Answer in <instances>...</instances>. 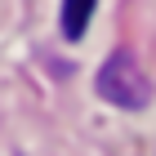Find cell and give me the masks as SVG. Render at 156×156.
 <instances>
[{
    "instance_id": "obj_1",
    "label": "cell",
    "mask_w": 156,
    "mask_h": 156,
    "mask_svg": "<svg viewBox=\"0 0 156 156\" xmlns=\"http://www.w3.org/2000/svg\"><path fill=\"white\" fill-rule=\"evenodd\" d=\"M98 94L107 98V103H116V107L125 112H138L152 98V85H147L143 67H138V58H134L129 49H116L107 62H103V72H98Z\"/></svg>"
},
{
    "instance_id": "obj_2",
    "label": "cell",
    "mask_w": 156,
    "mask_h": 156,
    "mask_svg": "<svg viewBox=\"0 0 156 156\" xmlns=\"http://www.w3.org/2000/svg\"><path fill=\"white\" fill-rule=\"evenodd\" d=\"M94 5L98 0H62V36L67 40H80L89 18H94Z\"/></svg>"
}]
</instances>
